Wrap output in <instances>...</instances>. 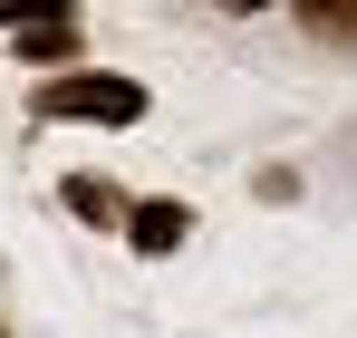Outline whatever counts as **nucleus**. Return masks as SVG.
<instances>
[{"label": "nucleus", "mask_w": 357, "mask_h": 338, "mask_svg": "<svg viewBox=\"0 0 357 338\" xmlns=\"http://www.w3.org/2000/svg\"><path fill=\"white\" fill-rule=\"evenodd\" d=\"M29 107L49 126H135L145 116V87L135 78H107V68H77V78H49Z\"/></svg>", "instance_id": "1"}, {"label": "nucleus", "mask_w": 357, "mask_h": 338, "mask_svg": "<svg viewBox=\"0 0 357 338\" xmlns=\"http://www.w3.org/2000/svg\"><path fill=\"white\" fill-rule=\"evenodd\" d=\"M183 232H193V213H183V203H126V242H135L145 261H165Z\"/></svg>", "instance_id": "2"}, {"label": "nucleus", "mask_w": 357, "mask_h": 338, "mask_svg": "<svg viewBox=\"0 0 357 338\" xmlns=\"http://www.w3.org/2000/svg\"><path fill=\"white\" fill-rule=\"evenodd\" d=\"M68 213H87V223H107V232H126V203L107 193V184H68Z\"/></svg>", "instance_id": "3"}]
</instances>
